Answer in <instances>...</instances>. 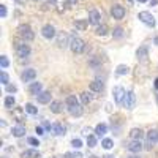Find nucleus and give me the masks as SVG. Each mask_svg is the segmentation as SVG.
<instances>
[{
	"mask_svg": "<svg viewBox=\"0 0 158 158\" xmlns=\"http://www.w3.org/2000/svg\"><path fill=\"white\" fill-rule=\"evenodd\" d=\"M71 146H73L74 149H81V147H82V141H81V139H73V141H71Z\"/></svg>",
	"mask_w": 158,
	"mask_h": 158,
	"instance_id": "35",
	"label": "nucleus"
},
{
	"mask_svg": "<svg viewBox=\"0 0 158 158\" xmlns=\"http://www.w3.org/2000/svg\"><path fill=\"white\" fill-rule=\"evenodd\" d=\"M87 146H89V147H95V146H97V136L87 135Z\"/></svg>",
	"mask_w": 158,
	"mask_h": 158,
	"instance_id": "30",
	"label": "nucleus"
},
{
	"mask_svg": "<svg viewBox=\"0 0 158 158\" xmlns=\"http://www.w3.org/2000/svg\"><path fill=\"white\" fill-rule=\"evenodd\" d=\"M11 135L15 138H22L25 135V128L22 125H18V127H13L11 128Z\"/></svg>",
	"mask_w": 158,
	"mask_h": 158,
	"instance_id": "17",
	"label": "nucleus"
},
{
	"mask_svg": "<svg viewBox=\"0 0 158 158\" xmlns=\"http://www.w3.org/2000/svg\"><path fill=\"white\" fill-rule=\"evenodd\" d=\"M89 24H90L89 21H84V19H77V21H74V27H76L77 30H85Z\"/></svg>",
	"mask_w": 158,
	"mask_h": 158,
	"instance_id": "21",
	"label": "nucleus"
},
{
	"mask_svg": "<svg viewBox=\"0 0 158 158\" xmlns=\"http://www.w3.org/2000/svg\"><path fill=\"white\" fill-rule=\"evenodd\" d=\"M104 158H114L112 155H106V156H104Z\"/></svg>",
	"mask_w": 158,
	"mask_h": 158,
	"instance_id": "49",
	"label": "nucleus"
},
{
	"mask_svg": "<svg viewBox=\"0 0 158 158\" xmlns=\"http://www.w3.org/2000/svg\"><path fill=\"white\" fill-rule=\"evenodd\" d=\"M155 44H158V36L155 38Z\"/></svg>",
	"mask_w": 158,
	"mask_h": 158,
	"instance_id": "50",
	"label": "nucleus"
},
{
	"mask_svg": "<svg viewBox=\"0 0 158 158\" xmlns=\"http://www.w3.org/2000/svg\"><path fill=\"white\" fill-rule=\"evenodd\" d=\"M27 142H29V144H32V146H40V142H38V139H36V138H29V139H27Z\"/></svg>",
	"mask_w": 158,
	"mask_h": 158,
	"instance_id": "40",
	"label": "nucleus"
},
{
	"mask_svg": "<svg viewBox=\"0 0 158 158\" xmlns=\"http://www.w3.org/2000/svg\"><path fill=\"white\" fill-rule=\"evenodd\" d=\"M36 133H38V135H44V133H43V128H41V127H36Z\"/></svg>",
	"mask_w": 158,
	"mask_h": 158,
	"instance_id": "42",
	"label": "nucleus"
},
{
	"mask_svg": "<svg viewBox=\"0 0 158 158\" xmlns=\"http://www.w3.org/2000/svg\"><path fill=\"white\" fill-rule=\"evenodd\" d=\"M150 5H152V6H155V5H158V0H150Z\"/></svg>",
	"mask_w": 158,
	"mask_h": 158,
	"instance_id": "43",
	"label": "nucleus"
},
{
	"mask_svg": "<svg viewBox=\"0 0 158 158\" xmlns=\"http://www.w3.org/2000/svg\"><path fill=\"white\" fill-rule=\"evenodd\" d=\"M16 2H18V3H22V0H16Z\"/></svg>",
	"mask_w": 158,
	"mask_h": 158,
	"instance_id": "51",
	"label": "nucleus"
},
{
	"mask_svg": "<svg viewBox=\"0 0 158 158\" xmlns=\"http://www.w3.org/2000/svg\"><path fill=\"white\" fill-rule=\"evenodd\" d=\"M138 19L141 22H144L146 25H149V27H153V25H155V18L150 15L149 11H141L139 15H138Z\"/></svg>",
	"mask_w": 158,
	"mask_h": 158,
	"instance_id": "5",
	"label": "nucleus"
},
{
	"mask_svg": "<svg viewBox=\"0 0 158 158\" xmlns=\"http://www.w3.org/2000/svg\"><path fill=\"white\" fill-rule=\"evenodd\" d=\"M16 52H18V56L21 59H25V57L30 56V48H29V44H25L22 41H18L16 43Z\"/></svg>",
	"mask_w": 158,
	"mask_h": 158,
	"instance_id": "6",
	"label": "nucleus"
},
{
	"mask_svg": "<svg viewBox=\"0 0 158 158\" xmlns=\"http://www.w3.org/2000/svg\"><path fill=\"white\" fill-rule=\"evenodd\" d=\"M108 133V127L104 125V123H98L97 127H95V135L98 136V138H101V136H104Z\"/></svg>",
	"mask_w": 158,
	"mask_h": 158,
	"instance_id": "20",
	"label": "nucleus"
},
{
	"mask_svg": "<svg viewBox=\"0 0 158 158\" xmlns=\"http://www.w3.org/2000/svg\"><path fill=\"white\" fill-rule=\"evenodd\" d=\"M24 111L29 112L30 115H36V114H38V108H35L33 104H30V103H27V104L24 106Z\"/></svg>",
	"mask_w": 158,
	"mask_h": 158,
	"instance_id": "26",
	"label": "nucleus"
},
{
	"mask_svg": "<svg viewBox=\"0 0 158 158\" xmlns=\"http://www.w3.org/2000/svg\"><path fill=\"white\" fill-rule=\"evenodd\" d=\"M57 158H60V156H57ZM67 158H68V156H67Z\"/></svg>",
	"mask_w": 158,
	"mask_h": 158,
	"instance_id": "55",
	"label": "nucleus"
},
{
	"mask_svg": "<svg viewBox=\"0 0 158 158\" xmlns=\"http://www.w3.org/2000/svg\"><path fill=\"white\" fill-rule=\"evenodd\" d=\"M155 87H156V89H158V77H156V79H155Z\"/></svg>",
	"mask_w": 158,
	"mask_h": 158,
	"instance_id": "46",
	"label": "nucleus"
},
{
	"mask_svg": "<svg viewBox=\"0 0 158 158\" xmlns=\"http://www.w3.org/2000/svg\"><path fill=\"white\" fill-rule=\"evenodd\" d=\"M142 135H144V133H142L141 128H133V130L130 131V138H131V139H141Z\"/></svg>",
	"mask_w": 158,
	"mask_h": 158,
	"instance_id": "24",
	"label": "nucleus"
},
{
	"mask_svg": "<svg viewBox=\"0 0 158 158\" xmlns=\"http://www.w3.org/2000/svg\"><path fill=\"white\" fill-rule=\"evenodd\" d=\"M70 49L74 52V54H81V52L85 49V43H84V40L77 38V36L71 38V41H70Z\"/></svg>",
	"mask_w": 158,
	"mask_h": 158,
	"instance_id": "2",
	"label": "nucleus"
},
{
	"mask_svg": "<svg viewBox=\"0 0 158 158\" xmlns=\"http://www.w3.org/2000/svg\"><path fill=\"white\" fill-rule=\"evenodd\" d=\"M0 79H2V84H3V85H8V81H10V77H8L6 71H2V73H0Z\"/></svg>",
	"mask_w": 158,
	"mask_h": 158,
	"instance_id": "34",
	"label": "nucleus"
},
{
	"mask_svg": "<svg viewBox=\"0 0 158 158\" xmlns=\"http://www.w3.org/2000/svg\"><path fill=\"white\" fill-rule=\"evenodd\" d=\"M158 142V131L156 130H150L147 133V144L149 146H153V144Z\"/></svg>",
	"mask_w": 158,
	"mask_h": 158,
	"instance_id": "14",
	"label": "nucleus"
},
{
	"mask_svg": "<svg viewBox=\"0 0 158 158\" xmlns=\"http://www.w3.org/2000/svg\"><path fill=\"white\" fill-rule=\"evenodd\" d=\"M3 104H5V108H6V109L15 108V104H16V100H15V97H13V95H8V97L5 98Z\"/></svg>",
	"mask_w": 158,
	"mask_h": 158,
	"instance_id": "23",
	"label": "nucleus"
},
{
	"mask_svg": "<svg viewBox=\"0 0 158 158\" xmlns=\"http://www.w3.org/2000/svg\"><path fill=\"white\" fill-rule=\"evenodd\" d=\"M127 149L131 152V153H139L142 150V142L141 139H131L128 144H127Z\"/></svg>",
	"mask_w": 158,
	"mask_h": 158,
	"instance_id": "7",
	"label": "nucleus"
},
{
	"mask_svg": "<svg viewBox=\"0 0 158 158\" xmlns=\"http://www.w3.org/2000/svg\"><path fill=\"white\" fill-rule=\"evenodd\" d=\"M68 112L73 115V117H79V115H82V106L81 104H73V106H68Z\"/></svg>",
	"mask_w": 158,
	"mask_h": 158,
	"instance_id": "12",
	"label": "nucleus"
},
{
	"mask_svg": "<svg viewBox=\"0 0 158 158\" xmlns=\"http://www.w3.org/2000/svg\"><path fill=\"white\" fill-rule=\"evenodd\" d=\"M76 2H77V0H68V3H70V5H74Z\"/></svg>",
	"mask_w": 158,
	"mask_h": 158,
	"instance_id": "45",
	"label": "nucleus"
},
{
	"mask_svg": "<svg viewBox=\"0 0 158 158\" xmlns=\"http://www.w3.org/2000/svg\"><path fill=\"white\" fill-rule=\"evenodd\" d=\"M48 2H49V3H56V2H57V0H48Z\"/></svg>",
	"mask_w": 158,
	"mask_h": 158,
	"instance_id": "47",
	"label": "nucleus"
},
{
	"mask_svg": "<svg viewBox=\"0 0 158 158\" xmlns=\"http://www.w3.org/2000/svg\"><path fill=\"white\" fill-rule=\"evenodd\" d=\"M127 158H141L139 155H130V156H127Z\"/></svg>",
	"mask_w": 158,
	"mask_h": 158,
	"instance_id": "44",
	"label": "nucleus"
},
{
	"mask_svg": "<svg viewBox=\"0 0 158 158\" xmlns=\"http://www.w3.org/2000/svg\"><path fill=\"white\" fill-rule=\"evenodd\" d=\"M21 158H40V152L35 149H29V150H24L21 153Z\"/></svg>",
	"mask_w": 158,
	"mask_h": 158,
	"instance_id": "18",
	"label": "nucleus"
},
{
	"mask_svg": "<svg viewBox=\"0 0 158 158\" xmlns=\"http://www.w3.org/2000/svg\"><path fill=\"white\" fill-rule=\"evenodd\" d=\"M103 87H104V84L100 81V79H95V81L90 82V90H92V92H101Z\"/></svg>",
	"mask_w": 158,
	"mask_h": 158,
	"instance_id": "19",
	"label": "nucleus"
},
{
	"mask_svg": "<svg viewBox=\"0 0 158 158\" xmlns=\"http://www.w3.org/2000/svg\"><path fill=\"white\" fill-rule=\"evenodd\" d=\"M90 158H97V156H90Z\"/></svg>",
	"mask_w": 158,
	"mask_h": 158,
	"instance_id": "53",
	"label": "nucleus"
},
{
	"mask_svg": "<svg viewBox=\"0 0 158 158\" xmlns=\"http://www.w3.org/2000/svg\"><path fill=\"white\" fill-rule=\"evenodd\" d=\"M112 94H114V101H115L117 104H123V101H125V95H127V92H125L123 87H120V85L114 87Z\"/></svg>",
	"mask_w": 158,
	"mask_h": 158,
	"instance_id": "3",
	"label": "nucleus"
},
{
	"mask_svg": "<svg viewBox=\"0 0 158 158\" xmlns=\"http://www.w3.org/2000/svg\"><path fill=\"white\" fill-rule=\"evenodd\" d=\"M67 156L68 158H84L81 152H70V153H67Z\"/></svg>",
	"mask_w": 158,
	"mask_h": 158,
	"instance_id": "38",
	"label": "nucleus"
},
{
	"mask_svg": "<svg viewBox=\"0 0 158 158\" xmlns=\"http://www.w3.org/2000/svg\"><path fill=\"white\" fill-rule=\"evenodd\" d=\"M41 35H43L46 40H52V38L56 36V29H54V25L46 24L44 27L41 29Z\"/></svg>",
	"mask_w": 158,
	"mask_h": 158,
	"instance_id": "9",
	"label": "nucleus"
},
{
	"mask_svg": "<svg viewBox=\"0 0 158 158\" xmlns=\"http://www.w3.org/2000/svg\"><path fill=\"white\" fill-rule=\"evenodd\" d=\"M79 103V100L74 97V95H70L68 98H67V106H73V104H77Z\"/></svg>",
	"mask_w": 158,
	"mask_h": 158,
	"instance_id": "32",
	"label": "nucleus"
},
{
	"mask_svg": "<svg viewBox=\"0 0 158 158\" xmlns=\"http://www.w3.org/2000/svg\"><path fill=\"white\" fill-rule=\"evenodd\" d=\"M115 73H117L118 76H123V74H128V73H130V68L127 67V65H118L117 70H115Z\"/></svg>",
	"mask_w": 158,
	"mask_h": 158,
	"instance_id": "28",
	"label": "nucleus"
},
{
	"mask_svg": "<svg viewBox=\"0 0 158 158\" xmlns=\"http://www.w3.org/2000/svg\"><path fill=\"white\" fill-rule=\"evenodd\" d=\"M36 100H38V103H41V104H48V103H51V92H41L40 95H36Z\"/></svg>",
	"mask_w": 158,
	"mask_h": 158,
	"instance_id": "13",
	"label": "nucleus"
},
{
	"mask_svg": "<svg viewBox=\"0 0 158 158\" xmlns=\"http://www.w3.org/2000/svg\"><path fill=\"white\" fill-rule=\"evenodd\" d=\"M51 131L54 135H57V136H62V135H65V127L62 123H52L51 125Z\"/></svg>",
	"mask_w": 158,
	"mask_h": 158,
	"instance_id": "16",
	"label": "nucleus"
},
{
	"mask_svg": "<svg viewBox=\"0 0 158 158\" xmlns=\"http://www.w3.org/2000/svg\"><path fill=\"white\" fill-rule=\"evenodd\" d=\"M90 100H92V97L87 94V92L81 94V101H82V104H89V103H90Z\"/></svg>",
	"mask_w": 158,
	"mask_h": 158,
	"instance_id": "33",
	"label": "nucleus"
},
{
	"mask_svg": "<svg viewBox=\"0 0 158 158\" xmlns=\"http://www.w3.org/2000/svg\"><path fill=\"white\" fill-rule=\"evenodd\" d=\"M57 43H59V46H60V48H65L67 44H70V43H68V38H67V35H65V33H60V35H59Z\"/></svg>",
	"mask_w": 158,
	"mask_h": 158,
	"instance_id": "27",
	"label": "nucleus"
},
{
	"mask_svg": "<svg viewBox=\"0 0 158 158\" xmlns=\"http://www.w3.org/2000/svg\"><path fill=\"white\" fill-rule=\"evenodd\" d=\"M128 2H130V3H133V0H128Z\"/></svg>",
	"mask_w": 158,
	"mask_h": 158,
	"instance_id": "52",
	"label": "nucleus"
},
{
	"mask_svg": "<svg viewBox=\"0 0 158 158\" xmlns=\"http://www.w3.org/2000/svg\"><path fill=\"white\" fill-rule=\"evenodd\" d=\"M101 146H103V149L109 150V149L114 147V142H112V139H109V138H104V139L101 141Z\"/></svg>",
	"mask_w": 158,
	"mask_h": 158,
	"instance_id": "29",
	"label": "nucleus"
},
{
	"mask_svg": "<svg viewBox=\"0 0 158 158\" xmlns=\"http://www.w3.org/2000/svg\"><path fill=\"white\" fill-rule=\"evenodd\" d=\"M138 59H141V60L147 59V49H146V48H141V49H138Z\"/></svg>",
	"mask_w": 158,
	"mask_h": 158,
	"instance_id": "31",
	"label": "nucleus"
},
{
	"mask_svg": "<svg viewBox=\"0 0 158 158\" xmlns=\"http://www.w3.org/2000/svg\"><path fill=\"white\" fill-rule=\"evenodd\" d=\"M139 3H144V2H149V0H138Z\"/></svg>",
	"mask_w": 158,
	"mask_h": 158,
	"instance_id": "48",
	"label": "nucleus"
},
{
	"mask_svg": "<svg viewBox=\"0 0 158 158\" xmlns=\"http://www.w3.org/2000/svg\"><path fill=\"white\" fill-rule=\"evenodd\" d=\"M29 92H30V94L32 95H40V94H41V92H43V85L41 84H40V82H32L30 84V87H29Z\"/></svg>",
	"mask_w": 158,
	"mask_h": 158,
	"instance_id": "15",
	"label": "nucleus"
},
{
	"mask_svg": "<svg viewBox=\"0 0 158 158\" xmlns=\"http://www.w3.org/2000/svg\"><path fill=\"white\" fill-rule=\"evenodd\" d=\"M123 104H125V108H127L128 111L135 109V104H136V95H135V92H133V90H128V92H127Z\"/></svg>",
	"mask_w": 158,
	"mask_h": 158,
	"instance_id": "4",
	"label": "nucleus"
},
{
	"mask_svg": "<svg viewBox=\"0 0 158 158\" xmlns=\"http://www.w3.org/2000/svg\"><path fill=\"white\" fill-rule=\"evenodd\" d=\"M5 87H6V92H8V94H15V92L18 90L16 85H11V84H8V85H5Z\"/></svg>",
	"mask_w": 158,
	"mask_h": 158,
	"instance_id": "39",
	"label": "nucleus"
},
{
	"mask_svg": "<svg viewBox=\"0 0 158 158\" xmlns=\"http://www.w3.org/2000/svg\"><path fill=\"white\" fill-rule=\"evenodd\" d=\"M111 15H112L114 19H123V16H125V8H123L122 5H114V6L111 8Z\"/></svg>",
	"mask_w": 158,
	"mask_h": 158,
	"instance_id": "10",
	"label": "nucleus"
},
{
	"mask_svg": "<svg viewBox=\"0 0 158 158\" xmlns=\"http://www.w3.org/2000/svg\"><path fill=\"white\" fill-rule=\"evenodd\" d=\"M0 16H2V18L6 16V6L5 5H0Z\"/></svg>",
	"mask_w": 158,
	"mask_h": 158,
	"instance_id": "41",
	"label": "nucleus"
},
{
	"mask_svg": "<svg viewBox=\"0 0 158 158\" xmlns=\"http://www.w3.org/2000/svg\"><path fill=\"white\" fill-rule=\"evenodd\" d=\"M36 77V71L33 70V68H29V70H25L22 74H21V79L24 82H32L33 79Z\"/></svg>",
	"mask_w": 158,
	"mask_h": 158,
	"instance_id": "11",
	"label": "nucleus"
},
{
	"mask_svg": "<svg viewBox=\"0 0 158 158\" xmlns=\"http://www.w3.org/2000/svg\"><path fill=\"white\" fill-rule=\"evenodd\" d=\"M95 33H97L98 36H104V35L108 33V25H106V24L97 25V30H95Z\"/></svg>",
	"mask_w": 158,
	"mask_h": 158,
	"instance_id": "25",
	"label": "nucleus"
},
{
	"mask_svg": "<svg viewBox=\"0 0 158 158\" xmlns=\"http://www.w3.org/2000/svg\"><path fill=\"white\" fill-rule=\"evenodd\" d=\"M62 101H51V111L54 112V114H59L62 112Z\"/></svg>",
	"mask_w": 158,
	"mask_h": 158,
	"instance_id": "22",
	"label": "nucleus"
},
{
	"mask_svg": "<svg viewBox=\"0 0 158 158\" xmlns=\"http://www.w3.org/2000/svg\"><path fill=\"white\" fill-rule=\"evenodd\" d=\"M156 101H158V95H156Z\"/></svg>",
	"mask_w": 158,
	"mask_h": 158,
	"instance_id": "54",
	"label": "nucleus"
},
{
	"mask_svg": "<svg viewBox=\"0 0 158 158\" xmlns=\"http://www.w3.org/2000/svg\"><path fill=\"white\" fill-rule=\"evenodd\" d=\"M112 35L115 36V38H122L123 36V29H120V27H117L114 32H112Z\"/></svg>",
	"mask_w": 158,
	"mask_h": 158,
	"instance_id": "36",
	"label": "nucleus"
},
{
	"mask_svg": "<svg viewBox=\"0 0 158 158\" xmlns=\"http://www.w3.org/2000/svg\"><path fill=\"white\" fill-rule=\"evenodd\" d=\"M18 32L21 35V38L24 40V41H32V40L35 38V33L32 32V27L29 24H21L18 27Z\"/></svg>",
	"mask_w": 158,
	"mask_h": 158,
	"instance_id": "1",
	"label": "nucleus"
},
{
	"mask_svg": "<svg viewBox=\"0 0 158 158\" xmlns=\"http://www.w3.org/2000/svg\"><path fill=\"white\" fill-rule=\"evenodd\" d=\"M0 65H2V68H6L8 65H10V62H8L6 56H2V57H0Z\"/></svg>",
	"mask_w": 158,
	"mask_h": 158,
	"instance_id": "37",
	"label": "nucleus"
},
{
	"mask_svg": "<svg viewBox=\"0 0 158 158\" xmlns=\"http://www.w3.org/2000/svg\"><path fill=\"white\" fill-rule=\"evenodd\" d=\"M89 22L92 25H100V22H101V13L98 10H90L89 11Z\"/></svg>",
	"mask_w": 158,
	"mask_h": 158,
	"instance_id": "8",
	"label": "nucleus"
}]
</instances>
